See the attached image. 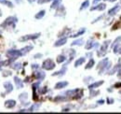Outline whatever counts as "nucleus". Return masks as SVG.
Instances as JSON below:
<instances>
[{"instance_id":"f257e3e1","label":"nucleus","mask_w":121,"mask_h":114,"mask_svg":"<svg viewBox=\"0 0 121 114\" xmlns=\"http://www.w3.org/2000/svg\"><path fill=\"white\" fill-rule=\"evenodd\" d=\"M55 63L51 60V59H47L43 62V65H42V67L46 69V70H52L54 67H55Z\"/></svg>"},{"instance_id":"f03ea898","label":"nucleus","mask_w":121,"mask_h":114,"mask_svg":"<svg viewBox=\"0 0 121 114\" xmlns=\"http://www.w3.org/2000/svg\"><path fill=\"white\" fill-rule=\"evenodd\" d=\"M111 42L110 40H107L104 42V44L101 47V49H100V51H98V52H97V54H98V56H104V55H105L106 52H107V48H108V45H109V43Z\"/></svg>"},{"instance_id":"7ed1b4c3","label":"nucleus","mask_w":121,"mask_h":114,"mask_svg":"<svg viewBox=\"0 0 121 114\" xmlns=\"http://www.w3.org/2000/svg\"><path fill=\"white\" fill-rule=\"evenodd\" d=\"M7 55L12 57V58H17V57L22 56V51H18V50H9V51H8Z\"/></svg>"},{"instance_id":"20e7f679","label":"nucleus","mask_w":121,"mask_h":114,"mask_svg":"<svg viewBox=\"0 0 121 114\" xmlns=\"http://www.w3.org/2000/svg\"><path fill=\"white\" fill-rule=\"evenodd\" d=\"M40 36L39 33H36V34H34V35H27V36H24L22 38H20L21 41H27V40H32V39H36L38 38Z\"/></svg>"},{"instance_id":"39448f33","label":"nucleus","mask_w":121,"mask_h":114,"mask_svg":"<svg viewBox=\"0 0 121 114\" xmlns=\"http://www.w3.org/2000/svg\"><path fill=\"white\" fill-rule=\"evenodd\" d=\"M17 21H18V20H17L16 17H9V18H8V19L5 21L4 24H2V26H3V25H4V26H6V25H13V26H14V24H15Z\"/></svg>"},{"instance_id":"423d86ee","label":"nucleus","mask_w":121,"mask_h":114,"mask_svg":"<svg viewBox=\"0 0 121 114\" xmlns=\"http://www.w3.org/2000/svg\"><path fill=\"white\" fill-rule=\"evenodd\" d=\"M34 76H35V78L36 80H38V81H42V80L45 79V73L43 71L35 72V73L34 74Z\"/></svg>"},{"instance_id":"0eeeda50","label":"nucleus","mask_w":121,"mask_h":114,"mask_svg":"<svg viewBox=\"0 0 121 114\" xmlns=\"http://www.w3.org/2000/svg\"><path fill=\"white\" fill-rule=\"evenodd\" d=\"M16 106V101L15 100H8L5 102V107L7 109H12Z\"/></svg>"},{"instance_id":"6e6552de","label":"nucleus","mask_w":121,"mask_h":114,"mask_svg":"<svg viewBox=\"0 0 121 114\" xmlns=\"http://www.w3.org/2000/svg\"><path fill=\"white\" fill-rule=\"evenodd\" d=\"M119 10H120V6H119V5H117V6H115L113 9L109 10V11H108V15H110V16H114V15L116 14Z\"/></svg>"},{"instance_id":"1a4fd4ad","label":"nucleus","mask_w":121,"mask_h":114,"mask_svg":"<svg viewBox=\"0 0 121 114\" xmlns=\"http://www.w3.org/2000/svg\"><path fill=\"white\" fill-rule=\"evenodd\" d=\"M105 9H106V5L104 3H103V4H98L95 7L91 8V10H104Z\"/></svg>"},{"instance_id":"9d476101","label":"nucleus","mask_w":121,"mask_h":114,"mask_svg":"<svg viewBox=\"0 0 121 114\" xmlns=\"http://www.w3.org/2000/svg\"><path fill=\"white\" fill-rule=\"evenodd\" d=\"M104 81H97V82H94V83H92L91 85L89 86V89L90 90H94V89H96V88H98V87H100L101 85H103L104 84Z\"/></svg>"},{"instance_id":"9b49d317","label":"nucleus","mask_w":121,"mask_h":114,"mask_svg":"<svg viewBox=\"0 0 121 114\" xmlns=\"http://www.w3.org/2000/svg\"><path fill=\"white\" fill-rule=\"evenodd\" d=\"M4 87H5L6 92H7L8 94L11 93V92H12V90H13V86H12V84H11L10 82H9V81H7V82H5V83H4Z\"/></svg>"},{"instance_id":"f8f14e48","label":"nucleus","mask_w":121,"mask_h":114,"mask_svg":"<svg viewBox=\"0 0 121 114\" xmlns=\"http://www.w3.org/2000/svg\"><path fill=\"white\" fill-rule=\"evenodd\" d=\"M67 41V38H60L58 41H56L55 44H54V47H60L62 45H64Z\"/></svg>"},{"instance_id":"ddd939ff","label":"nucleus","mask_w":121,"mask_h":114,"mask_svg":"<svg viewBox=\"0 0 121 114\" xmlns=\"http://www.w3.org/2000/svg\"><path fill=\"white\" fill-rule=\"evenodd\" d=\"M67 85H68V82H67V81H60V82L56 83L55 89H62V88L66 87Z\"/></svg>"},{"instance_id":"4468645a","label":"nucleus","mask_w":121,"mask_h":114,"mask_svg":"<svg viewBox=\"0 0 121 114\" xmlns=\"http://www.w3.org/2000/svg\"><path fill=\"white\" fill-rule=\"evenodd\" d=\"M109 62V60H108V58H104V59H103L99 64H98V66H97V68L98 69H100V68H102V67H104V66H106V64Z\"/></svg>"},{"instance_id":"2eb2a0df","label":"nucleus","mask_w":121,"mask_h":114,"mask_svg":"<svg viewBox=\"0 0 121 114\" xmlns=\"http://www.w3.org/2000/svg\"><path fill=\"white\" fill-rule=\"evenodd\" d=\"M14 81H15V83H16V86H17L19 89H21V88H22V87H23L22 81L18 77H15V78H14Z\"/></svg>"},{"instance_id":"dca6fc26","label":"nucleus","mask_w":121,"mask_h":114,"mask_svg":"<svg viewBox=\"0 0 121 114\" xmlns=\"http://www.w3.org/2000/svg\"><path fill=\"white\" fill-rule=\"evenodd\" d=\"M84 63H85V58H84V57H81V58L77 59V60L76 61V63H75V66L77 67V66H79L83 65Z\"/></svg>"},{"instance_id":"f3484780","label":"nucleus","mask_w":121,"mask_h":114,"mask_svg":"<svg viewBox=\"0 0 121 114\" xmlns=\"http://www.w3.org/2000/svg\"><path fill=\"white\" fill-rule=\"evenodd\" d=\"M45 13H46L45 10H40L37 14H35V19H37V20H40V19H42V18L45 16Z\"/></svg>"},{"instance_id":"a211bd4d","label":"nucleus","mask_w":121,"mask_h":114,"mask_svg":"<svg viewBox=\"0 0 121 114\" xmlns=\"http://www.w3.org/2000/svg\"><path fill=\"white\" fill-rule=\"evenodd\" d=\"M27 97H28L27 93H22V94H21V95H20L19 99H20L22 102V103H23V102H25V100L27 99Z\"/></svg>"},{"instance_id":"6ab92c4d","label":"nucleus","mask_w":121,"mask_h":114,"mask_svg":"<svg viewBox=\"0 0 121 114\" xmlns=\"http://www.w3.org/2000/svg\"><path fill=\"white\" fill-rule=\"evenodd\" d=\"M114 53H120L121 54V44H117L115 45V48H114Z\"/></svg>"},{"instance_id":"aec40b11","label":"nucleus","mask_w":121,"mask_h":114,"mask_svg":"<svg viewBox=\"0 0 121 114\" xmlns=\"http://www.w3.org/2000/svg\"><path fill=\"white\" fill-rule=\"evenodd\" d=\"M94 64H95L94 60H93V59H91V60L89 61V63L87 64V66H85V68H86V69H91V68H92V67H93Z\"/></svg>"},{"instance_id":"412c9836","label":"nucleus","mask_w":121,"mask_h":114,"mask_svg":"<svg viewBox=\"0 0 121 114\" xmlns=\"http://www.w3.org/2000/svg\"><path fill=\"white\" fill-rule=\"evenodd\" d=\"M89 6H90V1H89V0L84 1V2L82 3L81 7H80V10H84V9H87Z\"/></svg>"},{"instance_id":"4be33fe9","label":"nucleus","mask_w":121,"mask_h":114,"mask_svg":"<svg viewBox=\"0 0 121 114\" xmlns=\"http://www.w3.org/2000/svg\"><path fill=\"white\" fill-rule=\"evenodd\" d=\"M57 63H59V64H61L62 62H64L65 60H66V57L64 56L63 54H60V55H59V56L57 57Z\"/></svg>"},{"instance_id":"5701e85b","label":"nucleus","mask_w":121,"mask_h":114,"mask_svg":"<svg viewBox=\"0 0 121 114\" xmlns=\"http://www.w3.org/2000/svg\"><path fill=\"white\" fill-rule=\"evenodd\" d=\"M60 1L61 0H54V2L51 5V9H57L59 6H60Z\"/></svg>"},{"instance_id":"b1692460","label":"nucleus","mask_w":121,"mask_h":114,"mask_svg":"<svg viewBox=\"0 0 121 114\" xmlns=\"http://www.w3.org/2000/svg\"><path fill=\"white\" fill-rule=\"evenodd\" d=\"M0 3L6 5V6L9 7V8H12V7H13V4H12L10 1H8V0H0Z\"/></svg>"},{"instance_id":"393cba45","label":"nucleus","mask_w":121,"mask_h":114,"mask_svg":"<svg viewBox=\"0 0 121 114\" xmlns=\"http://www.w3.org/2000/svg\"><path fill=\"white\" fill-rule=\"evenodd\" d=\"M79 90L76 89V90H71V91H67L65 93V95H76V93H78Z\"/></svg>"},{"instance_id":"a878e982","label":"nucleus","mask_w":121,"mask_h":114,"mask_svg":"<svg viewBox=\"0 0 121 114\" xmlns=\"http://www.w3.org/2000/svg\"><path fill=\"white\" fill-rule=\"evenodd\" d=\"M83 39L82 38H80V39H77V40H75L74 42L72 43V46H76V45H78V46H81L82 44H83Z\"/></svg>"},{"instance_id":"bb28decb","label":"nucleus","mask_w":121,"mask_h":114,"mask_svg":"<svg viewBox=\"0 0 121 114\" xmlns=\"http://www.w3.org/2000/svg\"><path fill=\"white\" fill-rule=\"evenodd\" d=\"M65 71H66V67L62 68L61 70L56 72V73H53V74H52V76H60V75H63V74L65 73Z\"/></svg>"},{"instance_id":"cd10ccee","label":"nucleus","mask_w":121,"mask_h":114,"mask_svg":"<svg viewBox=\"0 0 121 114\" xmlns=\"http://www.w3.org/2000/svg\"><path fill=\"white\" fill-rule=\"evenodd\" d=\"M40 107V104H35L34 106H32L30 109H28V111H35L36 109H38V108Z\"/></svg>"},{"instance_id":"c85d7f7f","label":"nucleus","mask_w":121,"mask_h":114,"mask_svg":"<svg viewBox=\"0 0 121 114\" xmlns=\"http://www.w3.org/2000/svg\"><path fill=\"white\" fill-rule=\"evenodd\" d=\"M33 49V47L32 46H28V47H25V48H23V49H22L21 51H22V54H24V53H26V52H30L31 50Z\"/></svg>"},{"instance_id":"c756f323","label":"nucleus","mask_w":121,"mask_h":114,"mask_svg":"<svg viewBox=\"0 0 121 114\" xmlns=\"http://www.w3.org/2000/svg\"><path fill=\"white\" fill-rule=\"evenodd\" d=\"M11 67H12L13 69H15V70H20L21 67H22V65H21L20 63H16V64H13V65L11 66Z\"/></svg>"},{"instance_id":"7c9ffc66","label":"nucleus","mask_w":121,"mask_h":114,"mask_svg":"<svg viewBox=\"0 0 121 114\" xmlns=\"http://www.w3.org/2000/svg\"><path fill=\"white\" fill-rule=\"evenodd\" d=\"M85 33V29H82L81 31H79L78 33H76V34H75V35H73V36H71L72 38H77V37H79L80 35H83Z\"/></svg>"},{"instance_id":"2f4dec72","label":"nucleus","mask_w":121,"mask_h":114,"mask_svg":"<svg viewBox=\"0 0 121 114\" xmlns=\"http://www.w3.org/2000/svg\"><path fill=\"white\" fill-rule=\"evenodd\" d=\"M65 100H67L65 97H63V96H57V97H55L54 98V101H56V102H59V101H65Z\"/></svg>"},{"instance_id":"473e14b6","label":"nucleus","mask_w":121,"mask_h":114,"mask_svg":"<svg viewBox=\"0 0 121 114\" xmlns=\"http://www.w3.org/2000/svg\"><path fill=\"white\" fill-rule=\"evenodd\" d=\"M120 42H121V37H118L117 38H116V40L114 41L112 46H115V45H117V44H119Z\"/></svg>"},{"instance_id":"72a5a7b5","label":"nucleus","mask_w":121,"mask_h":114,"mask_svg":"<svg viewBox=\"0 0 121 114\" xmlns=\"http://www.w3.org/2000/svg\"><path fill=\"white\" fill-rule=\"evenodd\" d=\"M99 94H100L99 91H94V92H93V90H91V95L92 96H97Z\"/></svg>"},{"instance_id":"f704fd0d","label":"nucleus","mask_w":121,"mask_h":114,"mask_svg":"<svg viewBox=\"0 0 121 114\" xmlns=\"http://www.w3.org/2000/svg\"><path fill=\"white\" fill-rule=\"evenodd\" d=\"M47 91H48L47 87H44V89H40V90H39V93H40V94H42V95H44V94L47 93Z\"/></svg>"},{"instance_id":"c9c22d12","label":"nucleus","mask_w":121,"mask_h":114,"mask_svg":"<svg viewBox=\"0 0 121 114\" xmlns=\"http://www.w3.org/2000/svg\"><path fill=\"white\" fill-rule=\"evenodd\" d=\"M11 75V72L10 71H4L3 72V76L4 77H8V76H10Z\"/></svg>"},{"instance_id":"e433bc0d","label":"nucleus","mask_w":121,"mask_h":114,"mask_svg":"<svg viewBox=\"0 0 121 114\" xmlns=\"http://www.w3.org/2000/svg\"><path fill=\"white\" fill-rule=\"evenodd\" d=\"M114 102H115L114 99H112V98H107V104H110V105H111V104H113Z\"/></svg>"},{"instance_id":"4c0bfd02","label":"nucleus","mask_w":121,"mask_h":114,"mask_svg":"<svg viewBox=\"0 0 121 114\" xmlns=\"http://www.w3.org/2000/svg\"><path fill=\"white\" fill-rule=\"evenodd\" d=\"M48 1H51V0H37V2H38L39 4H44V3L48 2Z\"/></svg>"},{"instance_id":"58836bf2","label":"nucleus","mask_w":121,"mask_h":114,"mask_svg":"<svg viewBox=\"0 0 121 114\" xmlns=\"http://www.w3.org/2000/svg\"><path fill=\"white\" fill-rule=\"evenodd\" d=\"M32 68H33V69H36V68H38V65H37V64H34V65H32Z\"/></svg>"},{"instance_id":"ea45409f","label":"nucleus","mask_w":121,"mask_h":114,"mask_svg":"<svg viewBox=\"0 0 121 114\" xmlns=\"http://www.w3.org/2000/svg\"><path fill=\"white\" fill-rule=\"evenodd\" d=\"M42 57V54H40V53H38V54H35L34 58H35V59H38V58H41Z\"/></svg>"},{"instance_id":"a19ab883","label":"nucleus","mask_w":121,"mask_h":114,"mask_svg":"<svg viewBox=\"0 0 121 114\" xmlns=\"http://www.w3.org/2000/svg\"><path fill=\"white\" fill-rule=\"evenodd\" d=\"M97 103H98V104H99V105H103V104H104V100H99V101H97Z\"/></svg>"},{"instance_id":"79ce46f5","label":"nucleus","mask_w":121,"mask_h":114,"mask_svg":"<svg viewBox=\"0 0 121 114\" xmlns=\"http://www.w3.org/2000/svg\"><path fill=\"white\" fill-rule=\"evenodd\" d=\"M115 87L117 88V87H121V82H118V83H116V85H115Z\"/></svg>"},{"instance_id":"37998d69","label":"nucleus","mask_w":121,"mask_h":114,"mask_svg":"<svg viewBox=\"0 0 121 114\" xmlns=\"http://www.w3.org/2000/svg\"><path fill=\"white\" fill-rule=\"evenodd\" d=\"M29 3H34V2H35V1H37V0H27Z\"/></svg>"},{"instance_id":"c03bdc74","label":"nucleus","mask_w":121,"mask_h":114,"mask_svg":"<svg viewBox=\"0 0 121 114\" xmlns=\"http://www.w3.org/2000/svg\"><path fill=\"white\" fill-rule=\"evenodd\" d=\"M15 1L17 2V3H18V4H21V3L22 2V0H15Z\"/></svg>"},{"instance_id":"a18cd8bd","label":"nucleus","mask_w":121,"mask_h":114,"mask_svg":"<svg viewBox=\"0 0 121 114\" xmlns=\"http://www.w3.org/2000/svg\"><path fill=\"white\" fill-rule=\"evenodd\" d=\"M61 111H63V112L65 111V112H66V111H69V109H62Z\"/></svg>"},{"instance_id":"49530a36","label":"nucleus","mask_w":121,"mask_h":114,"mask_svg":"<svg viewBox=\"0 0 121 114\" xmlns=\"http://www.w3.org/2000/svg\"><path fill=\"white\" fill-rule=\"evenodd\" d=\"M87 56H88V57H91V56H92V53H88V54H87Z\"/></svg>"},{"instance_id":"de8ad7c7","label":"nucleus","mask_w":121,"mask_h":114,"mask_svg":"<svg viewBox=\"0 0 121 114\" xmlns=\"http://www.w3.org/2000/svg\"><path fill=\"white\" fill-rule=\"evenodd\" d=\"M99 1H101V0H93V3H96V2H99Z\"/></svg>"},{"instance_id":"09e8293b","label":"nucleus","mask_w":121,"mask_h":114,"mask_svg":"<svg viewBox=\"0 0 121 114\" xmlns=\"http://www.w3.org/2000/svg\"><path fill=\"white\" fill-rule=\"evenodd\" d=\"M110 2H115V1H117V0H109Z\"/></svg>"},{"instance_id":"8fccbe9b","label":"nucleus","mask_w":121,"mask_h":114,"mask_svg":"<svg viewBox=\"0 0 121 114\" xmlns=\"http://www.w3.org/2000/svg\"><path fill=\"white\" fill-rule=\"evenodd\" d=\"M119 94H121V90H120V91H119Z\"/></svg>"},{"instance_id":"3c124183","label":"nucleus","mask_w":121,"mask_h":114,"mask_svg":"<svg viewBox=\"0 0 121 114\" xmlns=\"http://www.w3.org/2000/svg\"><path fill=\"white\" fill-rule=\"evenodd\" d=\"M105 1H107V0H105Z\"/></svg>"},{"instance_id":"603ef678","label":"nucleus","mask_w":121,"mask_h":114,"mask_svg":"<svg viewBox=\"0 0 121 114\" xmlns=\"http://www.w3.org/2000/svg\"></svg>"},{"instance_id":"864d4df0","label":"nucleus","mask_w":121,"mask_h":114,"mask_svg":"<svg viewBox=\"0 0 121 114\" xmlns=\"http://www.w3.org/2000/svg\"><path fill=\"white\" fill-rule=\"evenodd\" d=\"M0 57H1V56H0Z\"/></svg>"}]
</instances>
